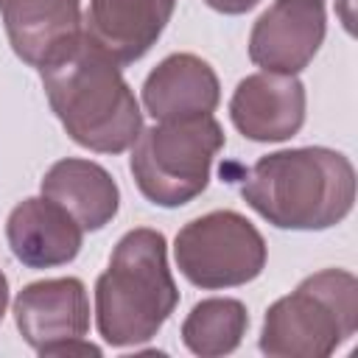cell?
<instances>
[{
	"mask_svg": "<svg viewBox=\"0 0 358 358\" xmlns=\"http://www.w3.org/2000/svg\"><path fill=\"white\" fill-rule=\"evenodd\" d=\"M48 103L73 143L120 154L143 131L140 103L126 84L120 64L87 34L39 67Z\"/></svg>",
	"mask_w": 358,
	"mask_h": 358,
	"instance_id": "cell-1",
	"label": "cell"
},
{
	"mask_svg": "<svg viewBox=\"0 0 358 358\" xmlns=\"http://www.w3.org/2000/svg\"><path fill=\"white\" fill-rule=\"evenodd\" d=\"M246 204L277 229H330L355 204V168L333 148L305 145L260 157L241 182Z\"/></svg>",
	"mask_w": 358,
	"mask_h": 358,
	"instance_id": "cell-2",
	"label": "cell"
},
{
	"mask_svg": "<svg viewBox=\"0 0 358 358\" xmlns=\"http://www.w3.org/2000/svg\"><path fill=\"white\" fill-rule=\"evenodd\" d=\"M176 302L179 291L168 268L165 235L148 227L129 229L95 282L101 338L112 347L143 344L162 330Z\"/></svg>",
	"mask_w": 358,
	"mask_h": 358,
	"instance_id": "cell-3",
	"label": "cell"
},
{
	"mask_svg": "<svg viewBox=\"0 0 358 358\" xmlns=\"http://www.w3.org/2000/svg\"><path fill=\"white\" fill-rule=\"evenodd\" d=\"M355 327L358 280L344 268H324L266 310L260 350L274 358H327Z\"/></svg>",
	"mask_w": 358,
	"mask_h": 358,
	"instance_id": "cell-4",
	"label": "cell"
},
{
	"mask_svg": "<svg viewBox=\"0 0 358 358\" xmlns=\"http://www.w3.org/2000/svg\"><path fill=\"white\" fill-rule=\"evenodd\" d=\"M221 148L224 129L213 115L168 120L137 134L129 168L151 204L182 207L204 193Z\"/></svg>",
	"mask_w": 358,
	"mask_h": 358,
	"instance_id": "cell-5",
	"label": "cell"
},
{
	"mask_svg": "<svg viewBox=\"0 0 358 358\" xmlns=\"http://www.w3.org/2000/svg\"><path fill=\"white\" fill-rule=\"evenodd\" d=\"M185 280L199 288H235L260 277L266 241L257 227L235 210H213L187 221L173 243Z\"/></svg>",
	"mask_w": 358,
	"mask_h": 358,
	"instance_id": "cell-6",
	"label": "cell"
},
{
	"mask_svg": "<svg viewBox=\"0 0 358 358\" xmlns=\"http://www.w3.org/2000/svg\"><path fill=\"white\" fill-rule=\"evenodd\" d=\"M324 34L322 0H274L252 25L249 59L268 73L296 76L319 53Z\"/></svg>",
	"mask_w": 358,
	"mask_h": 358,
	"instance_id": "cell-7",
	"label": "cell"
},
{
	"mask_svg": "<svg viewBox=\"0 0 358 358\" xmlns=\"http://www.w3.org/2000/svg\"><path fill=\"white\" fill-rule=\"evenodd\" d=\"M20 336L48 355L53 347L84 338L90 330V299L78 277H53L25 285L14 299Z\"/></svg>",
	"mask_w": 358,
	"mask_h": 358,
	"instance_id": "cell-8",
	"label": "cell"
},
{
	"mask_svg": "<svg viewBox=\"0 0 358 358\" xmlns=\"http://www.w3.org/2000/svg\"><path fill=\"white\" fill-rule=\"evenodd\" d=\"M305 84L288 73L263 70L246 76L229 98L235 129L255 143H282L294 137L305 123Z\"/></svg>",
	"mask_w": 358,
	"mask_h": 358,
	"instance_id": "cell-9",
	"label": "cell"
},
{
	"mask_svg": "<svg viewBox=\"0 0 358 358\" xmlns=\"http://www.w3.org/2000/svg\"><path fill=\"white\" fill-rule=\"evenodd\" d=\"M218 101V76L196 53L165 56L143 81V106L157 123L213 115Z\"/></svg>",
	"mask_w": 358,
	"mask_h": 358,
	"instance_id": "cell-10",
	"label": "cell"
},
{
	"mask_svg": "<svg viewBox=\"0 0 358 358\" xmlns=\"http://www.w3.org/2000/svg\"><path fill=\"white\" fill-rule=\"evenodd\" d=\"M11 255L28 268H53L76 260L81 252V224L56 201L34 196L20 201L6 221Z\"/></svg>",
	"mask_w": 358,
	"mask_h": 358,
	"instance_id": "cell-11",
	"label": "cell"
},
{
	"mask_svg": "<svg viewBox=\"0 0 358 358\" xmlns=\"http://www.w3.org/2000/svg\"><path fill=\"white\" fill-rule=\"evenodd\" d=\"M176 3L179 0H90L84 31L123 67L157 45Z\"/></svg>",
	"mask_w": 358,
	"mask_h": 358,
	"instance_id": "cell-12",
	"label": "cell"
},
{
	"mask_svg": "<svg viewBox=\"0 0 358 358\" xmlns=\"http://www.w3.org/2000/svg\"><path fill=\"white\" fill-rule=\"evenodd\" d=\"M0 17L11 50L36 70L81 36V0H0Z\"/></svg>",
	"mask_w": 358,
	"mask_h": 358,
	"instance_id": "cell-13",
	"label": "cell"
},
{
	"mask_svg": "<svg viewBox=\"0 0 358 358\" xmlns=\"http://www.w3.org/2000/svg\"><path fill=\"white\" fill-rule=\"evenodd\" d=\"M42 196L64 207L84 232L103 229L120 207V190L112 173L81 157L53 162L42 176Z\"/></svg>",
	"mask_w": 358,
	"mask_h": 358,
	"instance_id": "cell-14",
	"label": "cell"
},
{
	"mask_svg": "<svg viewBox=\"0 0 358 358\" xmlns=\"http://www.w3.org/2000/svg\"><path fill=\"white\" fill-rule=\"evenodd\" d=\"M249 327V313L241 299L213 296L193 305L182 322V341L201 358H215L238 350Z\"/></svg>",
	"mask_w": 358,
	"mask_h": 358,
	"instance_id": "cell-15",
	"label": "cell"
},
{
	"mask_svg": "<svg viewBox=\"0 0 358 358\" xmlns=\"http://www.w3.org/2000/svg\"><path fill=\"white\" fill-rule=\"evenodd\" d=\"M213 11H221V14H246L249 8H255L260 0H204Z\"/></svg>",
	"mask_w": 358,
	"mask_h": 358,
	"instance_id": "cell-16",
	"label": "cell"
},
{
	"mask_svg": "<svg viewBox=\"0 0 358 358\" xmlns=\"http://www.w3.org/2000/svg\"><path fill=\"white\" fill-rule=\"evenodd\" d=\"M6 305H8V280H6V274L0 271V322H3V316H6Z\"/></svg>",
	"mask_w": 358,
	"mask_h": 358,
	"instance_id": "cell-17",
	"label": "cell"
}]
</instances>
